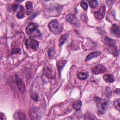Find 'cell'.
<instances>
[{
    "label": "cell",
    "instance_id": "obj_1",
    "mask_svg": "<svg viewBox=\"0 0 120 120\" xmlns=\"http://www.w3.org/2000/svg\"><path fill=\"white\" fill-rule=\"evenodd\" d=\"M95 102L97 104L98 113L100 114H104L107 108V102L105 99L100 98L98 97L95 98Z\"/></svg>",
    "mask_w": 120,
    "mask_h": 120
},
{
    "label": "cell",
    "instance_id": "obj_2",
    "mask_svg": "<svg viewBox=\"0 0 120 120\" xmlns=\"http://www.w3.org/2000/svg\"><path fill=\"white\" fill-rule=\"evenodd\" d=\"M48 26L50 30L54 34H59L62 31V27L56 20H53L51 21L49 23Z\"/></svg>",
    "mask_w": 120,
    "mask_h": 120
},
{
    "label": "cell",
    "instance_id": "obj_3",
    "mask_svg": "<svg viewBox=\"0 0 120 120\" xmlns=\"http://www.w3.org/2000/svg\"><path fill=\"white\" fill-rule=\"evenodd\" d=\"M44 75L49 79H52L55 77L56 72L54 67L51 64H47L45 65L43 68Z\"/></svg>",
    "mask_w": 120,
    "mask_h": 120
},
{
    "label": "cell",
    "instance_id": "obj_4",
    "mask_svg": "<svg viewBox=\"0 0 120 120\" xmlns=\"http://www.w3.org/2000/svg\"><path fill=\"white\" fill-rule=\"evenodd\" d=\"M30 117L31 120H38L41 117V112L38 107H33L30 110Z\"/></svg>",
    "mask_w": 120,
    "mask_h": 120
},
{
    "label": "cell",
    "instance_id": "obj_5",
    "mask_svg": "<svg viewBox=\"0 0 120 120\" xmlns=\"http://www.w3.org/2000/svg\"><path fill=\"white\" fill-rule=\"evenodd\" d=\"M66 20L68 22L70 23L73 24L76 26H79L80 24L79 20L73 14H69L66 16Z\"/></svg>",
    "mask_w": 120,
    "mask_h": 120
},
{
    "label": "cell",
    "instance_id": "obj_6",
    "mask_svg": "<svg viewBox=\"0 0 120 120\" xmlns=\"http://www.w3.org/2000/svg\"><path fill=\"white\" fill-rule=\"evenodd\" d=\"M106 8L105 6H102L99 9L94 13L95 17L98 20L102 19L105 16V14Z\"/></svg>",
    "mask_w": 120,
    "mask_h": 120
},
{
    "label": "cell",
    "instance_id": "obj_7",
    "mask_svg": "<svg viewBox=\"0 0 120 120\" xmlns=\"http://www.w3.org/2000/svg\"><path fill=\"white\" fill-rule=\"evenodd\" d=\"M16 82L19 90L22 93H24L26 90L25 85L22 79L17 75H16Z\"/></svg>",
    "mask_w": 120,
    "mask_h": 120
},
{
    "label": "cell",
    "instance_id": "obj_8",
    "mask_svg": "<svg viewBox=\"0 0 120 120\" xmlns=\"http://www.w3.org/2000/svg\"><path fill=\"white\" fill-rule=\"evenodd\" d=\"M106 71V68L102 65H97L93 68L92 72L94 74L98 75L103 74Z\"/></svg>",
    "mask_w": 120,
    "mask_h": 120
},
{
    "label": "cell",
    "instance_id": "obj_9",
    "mask_svg": "<svg viewBox=\"0 0 120 120\" xmlns=\"http://www.w3.org/2000/svg\"><path fill=\"white\" fill-rule=\"evenodd\" d=\"M38 27L37 24L34 22L30 23L26 29V33L27 34H30L33 32L35 30H37Z\"/></svg>",
    "mask_w": 120,
    "mask_h": 120
},
{
    "label": "cell",
    "instance_id": "obj_10",
    "mask_svg": "<svg viewBox=\"0 0 120 120\" xmlns=\"http://www.w3.org/2000/svg\"><path fill=\"white\" fill-rule=\"evenodd\" d=\"M111 31L112 34L118 38L120 37V28L116 24L112 25L111 29Z\"/></svg>",
    "mask_w": 120,
    "mask_h": 120
},
{
    "label": "cell",
    "instance_id": "obj_11",
    "mask_svg": "<svg viewBox=\"0 0 120 120\" xmlns=\"http://www.w3.org/2000/svg\"><path fill=\"white\" fill-rule=\"evenodd\" d=\"M108 51L114 56H117L118 55V50L117 47L115 45L109 46L108 47Z\"/></svg>",
    "mask_w": 120,
    "mask_h": 120
},
{
    "label": "cell",
    "instance_id": "obj_12",
    "mask_svg": "<svg viewBox=\"0 0 120 120\" xmlns=\"http://www.w3.org/2000/svg\"><path fill=\"white\" fill-rule=\"evenodd\" d=\"M14 118L15 120H25L26 117L24 112H17L14 113Z\"/></svg>",
    "mask_w": 120,
    "mask_h": 120
},
{
    "label": "cell",
    "instance_id": "obj_13",
    "mask_svg": "<svg viewBox=\"0 0 120 120\" xmlns=\"http://www.w3.org/2000/svg\"><path fill=\"white\" fill-rule=\"evenodd\" d=\"M104 80L108 83H112L114 81V77L112 74H105L103 76Z\"/></svg>",
    "mask_w": 120,
    "mask_h": 120
},
{
    "label": "cell",
    "instance_id": "obj_14",
    "mask_svg": "<svg viewBox=\"0 0 120 120\" xmlns=\"http://www.w3.org/2000/svg\"><path fill=\"white\" fill-rule=\"evenodd\" d=\"M25 6L26 8L27 14V15H29L31 14L32 12L33 7H32V2L30 1H27L25 3Z\"/></svg>",
    "mask_w": 120,
    "mask_h": 120
},
{
    "label": "cell",
    "instance_id": "obj_15",
    "mask_svg": "<svg viewBox=\"0 0 120 120\" xmlns=\"http://www.w3.org/2000/svg\"><path fill=\"white\" fill-rule=\"evenodd\" d=\"M30 46L32 49L37 50L38 49L39 43L37 40L35 39H31L30 43Z\"/></svg>",
    "mask_w": 120,
    "mask_h": 120
},
{
    "label": "cell",
    "instance_id": "obj_16",
    "mask_svg": "<svg viewBox=\"0 0 120 120\" xmlns=\"http://www.w3.org/2000/svg\"><path fill=\"white\" fill-rule=\"evenodd\" d=\"M67 62V60H60L57 61V66L59 73L60 72V71L62 69L64 66L66 64Z\"/></svg>",
    "mask_w": 120,
    "mask_h": 120
},
{
    "label": "cell",
    "instance_id": "obj_17",
    "mask_svg": "<svg viewBox=\"0 0 120 120\" xmlns=\"http://www.w3.org/2000/svg\"><path fill=\"white\" fill-rule=\"evenodd\" d=\"M101 52H92L90 53L86 57V59H85V61H87L89 60H90L94 58L97 57L99 55H100L101 54Z\"/></svg>",
    "mask_w": 120,
    "mask_h": 120
},
{
    "label": "cell",
    "instance_id": "obj_18",
    "mask_svg": "<svg viewBox=\"0 0 120 120\" xmlns=\"http://www.w3.org/2000/svg\"><path fill=\"white\" fill-rule=\"evenodd\" d=\"M104 42L105 44L108 45V46L110 45H115V41L107 37H105L104 39Z\"/></svg>",
    "mask_w": 120,
    "mask_h": 120
},
{
    "label": "cell",
    "instance_id": "obj_19",
    "mask_svg": "<svg viewBox=\"0 0 120 120\" xmlns=\"http://www.w3.org/2000/svg\"><path fill=\"white\" fill-rule=\"evenodd\" d=\"M24 9L22 6L21 5L20 6V10L17 12L16 16L18 18L21 19L24 17Z\"/></svg>",
    "mask_w": 120,
    "mask_h": 120
},
{
    "label": "cell",
    "instance_id": "obj_20",
    "mask_svg": "<svg viewBox=\"0 0 120 120\" xmlns=\"http://www.w3.org/2000/svg\"><path fill=\"white\" fill-rule=\"evenodd\" d=\"M82 103L80 100H76L73 103V106L75 110L78 111L80 110L81 107L82 106Z\"/></svg>",
    "mask_w": 120,
    "mask_h": 120
},
{
    "label": "cell",
    "instance_id": "obj_21",
    "mask_svg": "<svg viewBox=\"0 0 120 120\" xmlns=\"http://www.w3.org/2000/svg\"><path fill=\"white\" fill-rule=\"evenodd\" d=\"M68 37V34H65L64 35H63L62 36H61V37L59 39V45L60 46H61L65 43Z\"/></svg>",
    "mask_w": 120,
    "mask_h": 120
},
{
    "label": "cell",
    "instance_id": "obj_22",
    "mask_svg": "<svg viewBox=\"0 0 120 120\" xmlns=\"http://www.w3.org/2000/svg\"><path fill=\"white\" fill-rule=\"evenodd\" d=\"M87 74L84 72H80L77 74V77L81 80H84L87 78Z\"/></svg>",
    "mask_w": 120,
    "mask_h": 120
},
{
    "label": "cell",
    "instance_id": "obj_23",
    "mask_svg": "<svg viewBox=\"0 0 120 120\" xmlns=\"http://www.w3.org/2000/svg\"><path fill=\"white\" fill-rule=\"evenodd\" d=\"M89 5L92 8H95L98 6V1L97 0L89 1Z\"/></svg>",
    "mask_w": 120,
    "mask_h": 120
},
{
    "label": "cell",
    "instance_id": "obj_24",
    "mask_svg": "<svg viewBox=\"0 0 120 120\" xmlns=\"http://www.w3.org/2000/svg\"><path fill=\"white\" fill-rule=\"evenodd\" d=\"M30 97L31 98L35 101L36 102H38V95L35 92H32L31 93Z\"/></svg>",
    "mask_w": 120,
    "mask_h": 120
},
{
    "label": "cell",
    "instance_id": "obj_25",
    "mask_svg": "<svg viewBox=\"0 0 120 120\" xmlns=\"http://www.w3.org/2000/svg\"><path fill=\"white\" fill-rule=\"evenodd\" d=\"M114 105L115 107L117 109L118 111H120V99H117L114 102Z\"/></svg>",
    "mask_w": 120,
    "mask_h": 120
},
{
    "label": "cell",
    "instance_id": "obj_26",
    "mask_svg": "<svg viewBox=\"0 0 120 120\" xmlns=\"http://www.w3.org/2000/svg\"><path fill=\"white\" fill-rule=\"evenodd\" d=\"M81 6L83 8L84 10H87L88 9V4L85 1H83L81 3Z\"/></svg>",
    "mask_w": 120,
    "mask_h": 120
},
{
    "label": "cell",
    "instance_id": "obj_27",
    "mask_svg": "<svg viewBox=\"0 0 120 120\" xmlns=\"http://www.w3.org/2000/svg\"><path fill=\"white\" fill-rule=\"evenodd\" d=\"M55 53V49L54 48H51L48 50V55L50 57L53 56Z\"/></svg>",
    "mask_w": 120,
    "mask_h": 120
},
{
    "label": "cell",
    "instance_id": "obj_28",
    "mask_svg": "<svg viewBox=\"0 0 120 120\" xmlns=\"http://www.w3.org/2000/svg\"><path fill=\"white\" fill-rule=\"evenodd\" d=\"M89 117V118H88L87 119H88V120H90V119H97V118H96L94 116L91 115V114H90L89 113H86L85 117Z\"/></svg>",
    "mask_w": 120,
    "mask_h": 120
},
{
    "label": "cell",
    "instance_id": "obj_29",
    "mask_svg": "<svg viewBox=\"0 0 120 120\" xmlns=\"http://www.w3.org/2000/svg\"><path fill=\"white\" fill-rule=\"evenodd\" d=\"M12 54L13 53H20L21 52V50L19 48L13 49L12 50Z\"/></svg>",
    "mask_w": 120,
    "mask_h": 120
},
{
    "label": "cell",
    "instance_id": "obj_30",
    "mask_svg": "<svg viewBox=\"0 0 120 120\" xmlns=\"http://www.w3.org/2000/svg\"><path fill=\"white\" fill-rule=\"evenodd\" d=\"M18 7V4H14L12 5V9L14 11H15Z\"/></svg>",
    "mask_w": 120,
    "mask_h": 120
},
{
    "label": "cell",
    "instance_id": "obj_31",
    "mask_svg": "<svg viewBox=\"0 0 120 120\" xmlns=\"http://www.w3.org/2000/svg\"><path fill=\"white\" fill-rule=\"evenodd\" d=\"M0 120H6V118L5 115H4V114L3 113H2V112H0Z\"/></svg>",
    "mask_w": 120,
    "mask_h": 120
}]
</instances>
